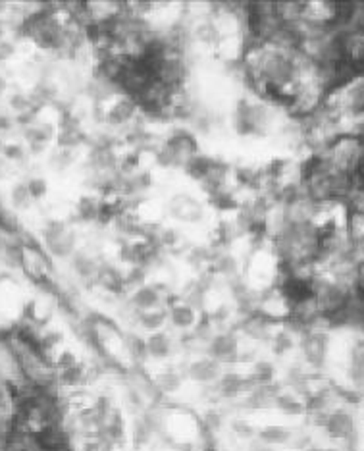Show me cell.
<instances>
[{
	"instance_id": "cell-1",
	"label": "cell",
	"mask_w": 364,
	"mask_h": 451,
	"mask_svg": "<svg viewBox=\"0 0 364 451\" xmlns=\"http://www.w3.org/2000/svg\"><path fill=\"white\" fill-rule=\"evenodd\" d=\"M247 72L256 89L291 110H310L324 91V68L301 49L285 25H264L247 52Z\"/></svg>"
},
{
	"instance_id": "cell-2",
	"label": "cell",
	"mask_w": 364,
	"mask_h": 451,
	"mask_svg": "<svg viewBox=\"0 0 364 451\" xmlns=\"http://www.w3.org/2000/svg\"><path fill=\"white\" fill-rule=\"evenodd\" d=\"M261 438L268 444H285L289 440V432L284 428H266L261 432Z\"/></svg>"
},
{
	"instance_id": "cell-3",
	"label": "cell",
	"mask_w": 364,
	"mask_h": 451,
	"mask_svg": "<svg viewBox=\"0 0 364 451\" xmlns=\"http://www.w3.org/2000/svg\"><path fill=\"white\" fill-rule=\"evenodd\" d=\"M214 364L211 363H201L193 369V374L197 376L199 380H211L214 376Z\"/></svg>"
},
{
	"instance_id": "cell-4",
	"label": "cell",
	"mask_w": 364,
	"mask_h": 451,
	"mask_svg": "<svg viewBox=\"0 0 364 451\" xmlns=\"http://www.w3.org/2000/svg\"><path fill=\"white\" fill-rule=\"evenodd\" d=\"M151 351H153L154 355H166V351H168V345L166 342L162 340V338H156V340H153V343H151Z\"/></svg>"
},
{
	"instance_id": "cell-5",
	"label": "cell",
	"mask_w": 364,
	"mask_h": 451,
	"mask_svg": "<svg viewBox=\"0 0 364 451\" xmlns=\"http://www.w3.org/2000/svg\"><path fill=\"white\" fill-rule=\"evenodd\" d=\"M308 451H330V450H308Z\"/></svg>"
}]
</instances>
